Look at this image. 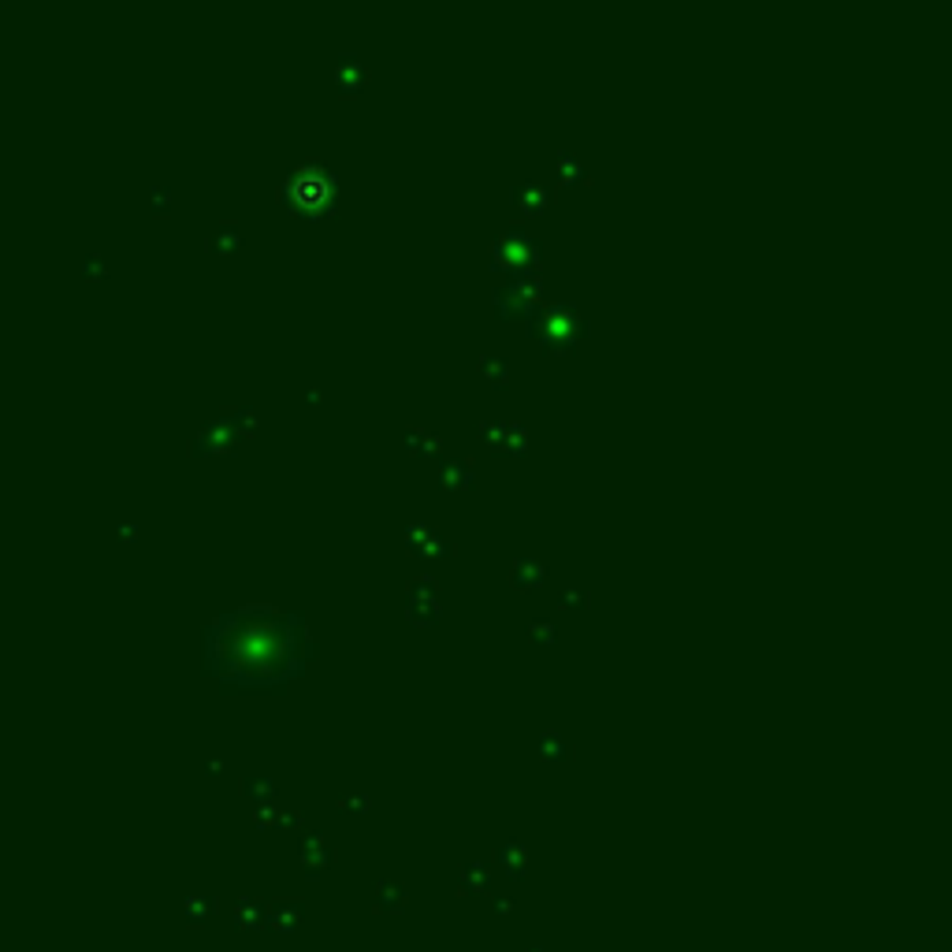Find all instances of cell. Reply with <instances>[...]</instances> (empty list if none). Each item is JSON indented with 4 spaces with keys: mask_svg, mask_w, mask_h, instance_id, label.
I'll return each instance as SVG.
<instances>
[{
    "mask_svg": "<svg viewBox=\"0 0 952 952\" xmlns=\"http://www.w3.org/2000/svg\"><path fill=\"white\" fill-rule=\"evenodd\" d=\"M172 205H175V190L167 186V183H157V186H150V208L157 216H167L172 213Z\"/></svg>",
    "mask_w": 952,
    "mask_h": 952,
    "instance_id": "18",
    "label": "cell"
},
{
    "mask_svg": "<svg viewBox=\"0 0 952 952\" xmlns=\"http://www.w3.org/2000/svg\"><path fill=\"white\" fill-rule=\"evenodd\" d=\"M540 755H547V759H562V755H569V745H566V740H562L558 733H543V736H540Z\"/></svg>",
    "mask_w": 952,
    "mask_h": 952,
    "instance_id": "22",
    "label": "cell"
},
{
    "mask_svg": "<svg viewBox=\"0 0 952 952\" xmlns=\"http://www.w3.org/2000/svg\"><path fill=\"white\" fill-rule=\"evenodd\" d=\"M476 484V469L469 458H439V488L443 492H469Z\"/></svg>",
    "mask_w": 952,
    "mask_h": 952,
    "instance_id": "11",
    "label": "cell"
},
{
    "mask_svg": "<svg viewBox=\"0 0 952 952\" xmlns=\"http://www.w3.org/2000/svg\"><path fill=\"white\" fill-rule=\"evenodd\" d=\"M492 268L506 272V276H525V272H540V261H543V249H540V239L528 235L525 227H506L502 235L492 242V253H488Z\"/></svg>",
    "mask_w": 952,
    "mask_h": 952,
    "instance_id": "5",
    "label": "cell"
},
{
    "mask_svg": "<svg viewBox=\"0 0 952 952\" xmlns=\"http://www.w3.org/2000/svg\"><path fill=\"white\" fill-rule=\"evenodd\" d=\"M406 618L420 629L439 622V584L432 577H413L406 584Z\"/></svg>",
    "mask_w": 952,
    "mask_h": 952,
    "instance_id": "7",
    "label": "cell"
},
{
    "mask_svg": "<svg viewBox=\"0 0 952 952\" xmlns=\"http://www.w3.org/2000/svg\"><path fill=\"white\" fill-rule=\"evenodd\" d=\"M432 536H435V528H432L428 521H410V525H406V551L420 558V555L428 551Z\"/></svg>",
    "mask_w": 952,
    "mask_h": 952,
    "instance_id": "17",
    "label": "cell"
},
{
    "mask_svg": "<svg viewBox=\"0 0 952 952\" xmlns=\"http://www.w3.org/2000/svg\"><path fill=\"white\" fill-rule=\"evenodd\" d=\"M588 335V316L581 313L577 302H555L543 305L533 321H528V338L551 346V350H574Z\"/></svg>",
    "mask_w": 952,
    "mask_h": 952,
    "instance_id": "3",
    "label": "cell"
},
{
    "mask_svg": "<svg viewBox=\"0 0 952 952\" xmlns=\"http://www.w3.org/2000/svg\"><path fill=\"white\" fill-rule=\"evenodd\" d=\"M242 246V231H239V224H220L213 235H208V242H205V249L208 253H216V257H227V253H235Z\"/></svg>",
    "mask_w": 952,
    "mask_h": 952,
    "instance_id": "14",
    "label": "cell"
},
{
    "mask_svg": "<svg viewBox=\"0 0 952 952\" xmlns=\"http://www.w3.org/2000/svg\"><path fill=\"white\" fill-rule=\"evenodd\" d=\"M555 167H558V175L566 186H577V183H591L588 179V164L577 157V153H569V150H558L555 157Z\"/></svg>",
    "mask_w": 952,
    "mask_h": 952,
    "instance_id": "16",
    "label": "cell"
},
{
    "mask_svg": "<svg viewBox=\"0 0 952 952\" xmlns=\"http://www.w3.org/2000/svg\"><path fill=\"white\" fill-rule=\"evenodd\" d=\"M480 443L492 454H525L528 451V432L517 420H484L480 425Z\"/></svg>",
    "mask_w": 952,
    "mask_h": 952,
    "instance_id": "8",
    "label": "cell"
},
{
    "mask_svg": "<svg viewBox=\"0 0 952 952\" xmlns=\"http://www.w3.org/2000/svg\"><path fill=\"white\" fill-rule=\"evenodd\" d=\"M543 272H525V276H506L492 287V305L499 321H533L543 309Z\"/></svg>",
    "mask_w": 952,
    "mask_h": 952,
    "instance_id": "4",
    "label": "cell"
},
{
    "mask_svg": "<svg viewBox=\"0 0 952 952\" xmlns=\"http://www.w3.org/2000/svg\"><path fill=\"white\" fill-rule=\"evenodd\" d=\"M528 640H536V644H555V640H558L555 622H551V618H533V622H528Z\"/></svg>",
    "mask_w": 952,
    "mask_h": 952,
    "instance_id": "19",
    "label": "cell"
},
{
    "mask_svg": "<svg viewBox=\"0 0 952 952\" xmlns=\"http://www.w3.org/2000/svg\"><path fill=\"white\" fill-rule=\"evenodd\" d=\"M116 533H119V540H123V543H134L142 528H138L134 521H123V525H116Z\"/></svg>",
    "mask_w": 952,
    "mask_h": 952,
    "instance_id": "24",
    "label": "cell"
},
{
    "mask_svg": "<svg viewBox=\"0 0 952 952\" xmlns=\"http://www.w3.org/2000/svg\"><path fill=\"white\" fill-rule=\"evenodd\" d=\"M239 439H242V432L235 428V417H231V410H227V413L213 417L194 439H190V454L194 458H201V454H231L239 447Z\"/></svg>",
    "mask_w": 952,
    "mask_h": 952,
    "instance_id": "6",
    "label": "cell"
},
{
    "mask_svg": "<svg viewBox=\"0 0 952 952\" xmlns=\"http://www.w3.org/2000/svg\"><path fill=\"white\" fill-rule=\"evenodd\" d=\"M551 186H543V183H536V179H521L517 186H514V194H510V201H514V208H521L525 216H543L547 208H551Z\"/></svg>",
    "mask_w": 952,
    "mask_h": 952,
    "instance_id": "10",
    "label": "cell"
},
{
    "mask_svg": "<svg viewBox=\"0 0 952 952\" xmlns=\"http://www.w3.org/2000/svg\"><path fill=\"white\" fill-rule=\"evenodd\" d=\"M451 555H454V543H451L447 536H443V533H435L432 543H428V551L420 555V558H425V562H447Z\"/></svg>",
    "mask_w": 952,
    "mask_h": 952,
    "instance_id": "21",
    "label": "cell"
},
{
    "mask_svg": "<svg viewBox=\"0 0 952 952\" xmlns=\"http://www.w3.org/2000/svg\"><path fill=\"white\" fill-rule=\"evenodd\" d=\"M558 606L562 610H591V591L588 588H566Z\"/></svg>",
    "mask_w": 952,
    "mask_h": 952,
    "instance_id": "20",
    "label": "cell"
},
{
    "mask_svg": "<svg viewBox=\"0 0 952 952\" xmlns=\"http://www.w3.org/2000/svg\"><path fill=\"white\" fill-rule=\"evenodd\" d=\"M280 201L290 216L324 220L338 205V175L321 160H305L298 167H290L287 179L280 183Z\"/></svg>",
    "mask_w": 952,
    "mask_h": 952,
    "instance_id": "2",
    "label": "cell"
},
{
    "mask_svg": "<svg viewBox=\"0 0 952 952\" xmlns=\"http://www.w3.org/2000/svg\"><path fill=\"white\" fill-rule=\"evenodd\" d=\"M439 447H443V435H435L428 428H406V454L428 458V454H439Z\"/></svg>",
    "mask_w": 952,
    "mask_h": 952,
    "instance_id": "15",
    "label": "cell"
},
{
    "mask_svg": "<svg viewBox=\"0 0 952 952\" xmlns=\"http://www.w3.org/2000/svg\"><path fill=\"white\" fill-rule=\"evenodd\" d=\"M305 618L276 606H242L205 629V673L224 688L280 692L313 663Z\"/></svg>",
    "mask_w": 952,
    "mask_h": 952,
    "instance_id": "1",
    "label": "cell"
},
{
    "mask_svg": "<svg viewBox=\"0 0 952 952\" xmlns=\"http://www.w3.org/2000/svg\"><path fill=\"white\" fill-rule=\"evenodd\" d=\"M369 78H372L369 63L357 60L354 53H343V56L335 60V68H331V82H335L338 94H362L369 86Z\"/></svg>",
    "mask_w": 952,
    "mask_h": 952,
    "instance_id": "9",
    "label": "cell"
},
{
    "mask_svg": "<svg viewBox=\"0 0 952 952\" xmlns=\"http://www.w3.org/2000/svg\"><path fill=\"white\" fill-rule=\"evenodd\" d=\"M480 376H484V384H488L492 391H506L510 387V362H506V357H495V354H484L480 357Z\"/></svg>",
    "mask_w": 952,
    "mask_h": 952,
    "instance_id": "13",
    "label": "cell"
},
{
    "mask_svg": "<svg viewBox=\"0 0 952 952\" xmlns=\"http://www.w3.org/2000/svg\"><path fill=\"white\" fill-rule=\"evenodd\" d=\"M82 276H94V280H104L109 276V268H104V257L101 253H86V257H82Z\"/></svg>",
    "mask_w": 952,
    "mask_h": 952,
    "instance_id": "23",
    "label": "cell"
},
{
    "mask_svg": "<svg viewBox=\"0 0 952 952\" xmlns=\"http://www.w3.org/2000/svg\"><path fill=\"white\" fill-rule=\"evenodd\" d=\"M510 581H514V588H525V591L543 588V584H547V566H543L540 558L521 555V558H514V566H510Z\"/></svg>",
    "mask_w": 952,
    "mask_h": 952,
    "instance_id": "12",
    "label": "cell"
}]
</instances>
